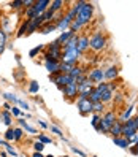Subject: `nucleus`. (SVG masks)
I'll return each instance as SVG.
<instances>
[{
	"instance_id": "obj_38",
	"label": "nucleus",
	"mask_w": 138,
	"mask_h": 157,
	"mask_svg": "<svg viewBox=\"0 0 138 157\" xmlns=\"http://www.w3.org/2000/svg\"><path fill=\"white\" fill-rule=\"evenodd\" d=\"M17 105H19L22 109H30V108H29V103H27V101H24V100H21V98H17Z\"/></svg>"
},
{
	"instance_id": "obj_33",
	"label": "nucleus",
	"mask_w": 138,
	"mask_h": 157,
	"mask_svg": "<svg viewBox=\"0 0 138 157\" xmlns=\"http://www.w3.org/2000/svg\"><path fill=\"white\" fill-rule=\"evenodd\" d=\"M100 119H102V114H94V116H92V121H90V122H92V127H94V128L98 125Z\"/></svg>"
},
{
	"instance_id": "obj_27",
	"label": "nucleus",
	"mask_w": 138,
	"mask_h": 157,
	"mask_svg": "<svg viewBox=\"0 0 138 157\" xmlns=\"http://www.w3.org/2000/svg\"><path fill=\"white\" fill-rule=\"evenodd\" d=\"M54 29H56V24H43V25L40 27V32H41V33H49V32H52Z\"/></svg>"
},
{
	"instance_id": "obj_3",
	"label": "nucleus",
	"mask_w": 138,
	"mask_h": 157,
	"mask_svg": "<svg viewBox=\"0 0 138 157\" xmlns=\"http://www.w3.org/2000/svg\"><path fill=\"white\" fill-rule=\"evenodd\" d=\"M117 121V117L114 114V111H108L102 116V119H100V122L98 125L95 127V130L97 132H102V133H108L109 132V128L113 127V124Z\"/></svg>"
},
{
	"instance_id": "obj_46",
	"label": "nucleus",
	"mask_w": 138,
	"mask_h": 157,
	"mask_svg": "<svg viewBox=\"0 0 138 157\" xmlns=\"http://www.w3.org/2000/svg\"><path fill=\"white\" fill-rule=\"evenodd\" d=\"M132 121H133V124H135V127L138 128V116H135V117H132Z\"/></svg>"
},
{
	"instance_id": "obj_21",
	"label": "nucleus",
	"mask_w": 138,
	"mask_h": 157,
	"mask_svg": "<svg viewBox=\"0 0 138 157\" xmlns=\"http://www.w3.org/2000/svg\"><path fill=\"white\" fill-rule=\"evenodd\" d=\"M103 111H105V103H103V101L92 103V113H94V114H102Z\"/></svg>"
},
{
	"instance_id": "obj_4",
	"label": "nucleus",
	"mask_w": 138,
	"mask_h": 157,
	"mask_svg": "<svg viewBox=\"0 0 138 157\" xmlns=\"http://www.w3.org/2000/svg\"><path fill=\"white\" fill-rule=\"evenodd\" d=\"M106 43H108V38L103 35V33H100V32H97V33H94L89 38V48L92 49V51H95V52H98V51H102L105 46H106Z\"/></svg>"
},
{
	"instance_id": "obj_30",
	"label": "nucleus",
	"mask_w": 138,
	"mask_h": 157,
	"mask_svg": "<svg viewBox=\"0 0 138 157\" xmlns=\"http://www.w3.org/2000/svg\"><path fill=\"white\" fill-rule=\"evenodd\" d=\"M25 33H27V19L21 24V27H19V30H17L16 36H22V35H25Z\"/></svg>"
},
{
	"instance_id": "obj_1",
	"label": "nucleus",
	"mask_w": 138,
	"mask_h": 157,
	"mask_svg": "<svg viewBox=\"0 0 138 157\" xmlns=\"http://www.w3.org/2000/svg\"><path fill=\"white\" fill-rule=\"evenodd\" d=\"M75 6H76V19H75V22L79 27L87 25L90 22V19H92V14H94V5L81 0V2L75 3Z\"/></svg>"
},
{
	"instance_id": "obj_44",
	"label": "nucleus",
	"mask_w": 138,
	"mask_h": 157,
	"mask_svg": "<svg viewBox=\"0 0 138 157\" xmlns=\"http://www.w3.org/2000/svg\"><path fill=\"white\" fill-rule=\"evenodd\" d=\"M33 3H35L33 0H24V6H25V8H30Z\"/></svg>"
},
{
	"instance_id": "obj_41",
	"label": "nucleus",
	"mask_w": 138,
	"mask_h": 157,
	"mask_svg": "<svg viewBox=\"0 0 138 157\" xmlns=\"http://www.w3.org/2000/svg\"><path fill=\"white\" fill-rule=\"evenodd\" d=\"M6 152H8V154H10V155H13V157H16V155H17V152H16V151L13 149V147H11L10 144H8V146H6Z\"/></svg>"
},
{
	"instance_id": "obj_10",
	"label": "nucleus",
	"mask_w": 138,
	"mask_h": 157,
	"mask_svg": "<svg viewBox=\"0 0 138 157\" xmlns=\"http://www.w3.org/2000/svg\"><path fill=\"white\" fill-rule=\"evenodd\" d=\"M87 78H89V81L100 84V82H103V79H105V70H102V68H92L90 73L87 75Z\"/></svg>"
},
{
	"instance_id": "obj_35",
	"label": "nucleus",
	"mask_w": 138,
	"mask_h": 157,
	"mask_svg": "<svg viewBox=\"0 0 138 157\" xmlns=\"http://www.w3.org/2000/svg\"><path fill=\"white\" fill-rule=\"evenodd\" d=\"M22 138V128H14V141H19Z\"/></svg>"
},
{
	"instance_id": "obj_23",
	"label": "nucleus",
	"mask_w": 138,
	"mask_h": 157,
	"mask_svg": "<svg viewBox=\"0 0 138 157\" xmlns=\"http://www.w3.org/2000/svg\"><path fill=\"white\" fill-rule=\"evenodd\" d=\"M0 116H2V119H3L5 125H8V127L11 125V122H13V117H11V113H10V111H6V109H3V111L0 113Z\"/></svg>"
},
{
	"instance_id": "obj_42",
	"label": "nucleus",
	"mask_w": 138,
	"mask_h": 157,
	"mask_svg": "<svg viewBox=\"0 0 138 157\" xmlns=\"http://www.w3.org/2000/svg\"><path fill=\"white\" fill-rule=\"evenodd\" d=\"M51 132H54V133H56V135L62 136V132H60V128H57L56 125H51Z\"/></svg>"
},
{
	"instance_id": "obj_24",
	"label": "nucleus",
	"mask_w": 138,
	"mask_h": 157,
	"mask_svg": "<svg viewBox=\"0 0 138 157\" xmlns=\"http://www.w3.org/2000/svg\"><path fill=\"white\" fill-rule=\"evenodd\" d=\"M62 6H63V2L62 0H54V2H51V6H49V10L52 13H57L62 10Z\"/></svg>"
},
{
	"instance_id": "obj_45",
	"label": "nucleus",
	"mask_w": 138,
	"mask_h": 157,
	"mask_svg": "<svg viewBox=\"0 0 138 157\" xmlns=\"http://www.w3.org/2000/svg\"><path fill=\"white\" fill-rule=\"evenodd\" d=\"M38 124H40V125H41L43 128H48V127H49V125H48V124H46L44 121H38Z\"/></svg>"
},
{
	"instance_id": "obj_47",
	"label": "nucleus",
	"mask_w": 138,
	"mask_h": 157,
	"mask_svg": "<svg viewBox=\"0 0 138 157\" xmlns=\"http://www.w3.org/2000/svg\"><path fill=\"white\" fill-rule=\"evenodd\" d=\"M33 157H43L41 152H33Z\"/></svg>"
},
{
	"instance_id": "obj_22",
	"label": "nucleus",
	"mask_w": 138,
	"mask_h": 157,
	"mask_svg": "<svg viewBox=\"0 0 138 157\" xmlns=\"http://www.w3.org/2000/svg\"><path fill=\"white\" fill-rule=\"evenodd\" d=\"M113 141H114V144H117V146H121V147H130V141L127 140V138H121V136H116V138H113Z\"/></svg>"
},
{
	"instance_id": "obj_51",
	"label": "nucleus",
	"mask_w": 138,
	"mask_h": 157,
	"mask_svg": "<svg viewBox=\"0 0 138 157\" xmlns=\"http://www.w3.org/2000/svg\"><path fill=\"white\" fill-rule=\"evenodd\" d=\"M94 157H97V155H94Z\"/></svg>"
},
{
	"instance_id": "obj_29",
	"label": "nucleus",
	"mask_w": 138,
	"mask_h": 157,
	"mask_svg": "<svg viewBox=\"0 0 138 157\" xmlns=\"http://www.w3.org/2000/svg\"><path fill=\"white\" fill-rule=\"evenodd\" d=\"M3 98H5L6 101H13V103H17V97H16L14 94H11V92H5V94H3Z\"/></svg>"
},
{
	"instance_id": "obj_6",
	"label": "nucleus",
	"mask_w": 138,
	"mask_h": 157,
	"mask_svg": "<svg viewBox=\"0 0 138 157\" xmlns=\"http://www.w3.org/2000/svg\"><path fill=\"white\" fill-rule=\"evenodd\" d=\"M81 57V52L75 48V49H70V51H65L62 52V62H67V63H71V65H76L78 59Z\"/></svg>"
},
{
	"instance_id": "obj_14",
	"label": "nucleus",
	"mask_w": 138,
	"mask_h": 157,
	"mask_svg": "<svg viewBox=\"0 0 138 157\" xmlns=\"http://www.w3.org/2000/svg\"><path fill=\"white\" fill-rule=\"evenodd\" d=\"M73 35H75V32H71V30L68 29V30H65V32H62V33L59 35V38H57L56 41H57L60 46H63V44H65V43H67V41L71 38Z\"/></svg>"
},
{
	"instance_id": "obj_26",
	"label": "nucleus",
	"mask_w": 138,
	"mask_h": 157,
	"mask_svg": "<svg viewBox=\"0 0 138 157\" xmlns=\"http://www.w3.org/2000/svg\"><path fill=\"white\" fill-rule=\"evenodd\" d=\"M5 44H6V33L2 27H0V52H3Z\"/></svg>"
},
{
	"instance_id": "obj_8",
	"label": "nucleus",
	"mask_w": 138,
	"mask_h": 157,
	"mask_svg": "<svg viewBox=\"0 0 138 157\" xmlns=\"http://www.w3.org/2000/svg\"><path fill=\"white\" fill-rule=\"evenodd\" d=\"M60 90L63 92V95H65L70 101H71V100H75V98L78 97V84H76L75 81H71L70 84H67L65 87H62Z\"/></svg>"
},
{
	"instance_id": "obj_34",
	"label": "nucleus",
	"mask_w": 138,
	"mask_h": 157,
	"mask_svg": "<svg viewBox=\"0 0 138 157\" xmlns=\"http://www.w3.org/2000/svg\"><path fill=\"white\" fill-rule=\"evenodd\" d=\"M33 149H35V152H41V151L44 149V144L40 143V141H35V143H33Z\"/></svg>"
},
{
	"instance_id": "obj_5",
	"label": "nucleus",
	"mask_w": 138,
	"mask_h": 157,
	"mask_svg": "<svg viewBox=\"0 0 138 157\" xmlns=\"http://www.w3.org/2000/svg\"><path fill=\"white\" fill-rule=\"evenodd\" d=\"M76 108L81 116H89L92 113V101L89 98H78Z\"/></svg>"
},
{
	"instance_id": "obj_18",
	"label": "nucleus",
	"mask_w": 138,
	"mask_h": 157,
	"mask_svg": "<svg viewBox=\"0 0 138 157\" xmlns=\"http://www.w3.org/2000/svg\"><path fill=\"white\" fill-rule=\"evenodd\" d=\"M70 24H71V22H68V21L65 19V16H63V17H59L57 22H56V29H60V30L65 32V30L70 29Z\"/></svg>"
},
{
	"instance_id": "obj_11",
	"label": "nucleus",
	"mask_w": 138,
	"mask_h": 157,
	"mask_svg": "<svg viewBox=\"0 0 138 157\" xmlns=\"http://www.w3.org/2000/svg\"><path fill=\"white\" fill-rule=\"evenodd\" d=\"M44 67L49 71V76L60 73V60H44Z\"/></svg>"
},
{
	"instance_id": "obj_28",
	"label": "nucleus",
	"mask_w": 138,
	"mask_h": 157,
	"mask_svg": "<svg viewBox=\"0 0 138 157\" xmlns=\"http://www.w3.org/2000/svg\"><path fill=\"white\" fill-rule=\"evenodd\" d=\"M40 90V84L36 81H30L29 82V92L30 94H36V92Z\"/></svg>"
},
{
	"instance_id": "obj_40",
	"label": "nucleus",
	"mask_w": 138,
	"mask_h": 157,
	"mask_svg": "<svg viewBox=\"0 0 138 157\" xmlns=\"http://www.w3.org/2000/svg\"><path fill=\"white\" fill-rule=\"evenodd\" d=\"M71 151H73V152H75L76 155H79V157H86V154H84V152H82L81 149H78V147H75V146H71Z\"/></svg>"
},
{
	"instance_id": "obj_43",
	"label": "nucleus",
	"mask_w": 138,
	"mask_h": 157,
	"mask_svg": "<svg viewBox=\"0 0 138 157\" xmlns=\"http://www.w3.org/2000/svg\"><path fill=\"white\" fill-rule=\"evenodd\" d=\"M130 152H132L133 155H138V143H135V146L130 147Z\"/></svg>"
},
{
	"instance_id": "obj_48",
	"label": "nucleus",
	"mask_w": 138,
	"mask_h": 157,
	"mask_svg": "<svg viewBox=\"0 0 138 157\" xmlns=\"http://www.w3.org/2000/svg\"><path fill=\"white\" fill-rule=\"evenodd\" d=\"M0 157H6V152H2V154H0Z\"/></svg>"
},
{
	"instance_id": "obj_17",
	"label": "nucleus",
	"mask_w": 138,
	"mask_h": 157,
	"mask_svg": "<svg viewBox=\"0 0 138 157\" xmlns=\"http://www.w3.org/2000/svg\"><path fill=\"white\" fill-rule=\"evenodd\" d=\"M132 111H133V105H130L128 108H125L124 111H122V114L119 116V119H117V121L121 122V124H125V122L128 121V119L132 117Z\"/></svg>"
},
{
	"instance_id": "obj_7",
	"label": "nucleus",
	"mask_w": 138,
	"mask_h": 157,
	"mask_svg": "<svg viewBox=\"0 0 138 157\" xmlns=\"http://www.w3.org/2000/svg\"><path fill=\"white\" fill-rule=\"evenodd\" d=\"M52 82H56L57 87L62 89V87H65L67 84H70L71 81H75V79H71L70 75H67V73H59V75H54V76H49Z\"/></svg>"
},
{
	"instance_id": "obj_19",
	"label": "nucleus",
	"mask_w": 138,
	"mask_h": 157,
	"mask_svg": "<svg viewBox=\"0 0 138 157\" xmlns=\"http://www.w3.org/2000/svg\"><path fill=\"white\" fill-rule=\"evenodd\" d=\"M68 75H70V78H71V79H76V78H79L81 75H84V68L79 67V65H75V67H73V68L70 70Z\"/></svg>"
},
{
	"instance_id": "obj_16",
	"label": "nucleus",
	"mask_w": 138,
	"mask_h": 157,
	"mask_svg": "<svg viewBox=\"0 0 138 157\" xmlns=\"http://www.w3.org/2000/svg\"><path fill=\"white\" fill-rule=\"evenodd\" d=\"M109 135H111L113 138H116V136H121L122 135V124L119 122V121H116L114 124H113V127L109 128V132H108Z\"/></svg>"
},
{
	"instance_id": "obj_31",
	"label": "nucleus",
	"mask_w": 138,
	"mask_h": 157,
	"mask_svg": "<svg viewBox=\"0 0 138 157\" xmlns=\"http://www.w3.org/2000/svg\"><path fill=\"white\" fill-rule=\"evenodd\" d=\"M5 140L6 141H14V128H8V130L5 132Z\"/></svg>"
},
{
	"instance_id": "obj_12",
	"label": "nucleus",
	"mask_w": 138,
	"mask_h": 157,
	"mask_svg": "<svg viewBox=\"0 0 138 157\" xmlns=\"http://www.w3.org/2000/svg\"><path fill=\"white\" fill-rule=\"evenodd\" d=\"M76 49L82 54L89 49V36L87 35H78V44H76Z\"/></svg>"
},
{
	"instance_id": "obj_39",
	"label": "nucleus",
	"mask_w": 138,
	"mask_h": 157,
	"mask_svg": "<svg viewBox=\"0 0 138 157\" xmlns=\"http://www.w3.org/2000/svg\"><path fill=\"white\" fill-rule=\"evenodd\" d=\"M10 113H11L13 116H21V114H22V113H21V109H19V108H16V106H11Z\"/></svg>"
},
{
	"instance_id": "obj_36",
	"label": "nucleus",
	"mask_w": 138,
	"mask_h": 157,
	"mask_svg": "<svg viewBox=\"0 0 138 157\" xmlns=\"http://www.w3.org/2000/svg\"><path fill=\"white\" fill-rule=\"evenodd\" d=\"M38 141L43 143V144H49V143H52V141H51V138L44 136V135H40V136H38Z\"/></svg>"
},
{
	"instance_id": "obj_20",
	"label": "nucleus",
	"mask_w": 138,
	"mask_h": 157,
	"mask_svg": "<svg viewBox=\"0 0 138 157\" xmlns=\"http://www.w3.org/2000/svg\"><path fill=\"white\" fill-rule=\"evenodd\" d=\"M89 100L92 101V103H97V101H102V95H100V90L94 86V89H92V92L89 94Z\"/></svg>"
},
{
	"instance_id": "obj_15",
	"label": "nucleus",
	"mask_w": 138,
	"mask_h": 157,
	"mask_svg": "<svg viewBox=\"0 0 138 157\" xmlns=\"http://www.w3.org/2000/svg\"><path fill=\"white\" fill-rule=\"evenodd\" d=\"M117 75H119V68H117V67H114V65L105 70V79H108V81L116 79V78H117Z\"/></svg>"
},
{
	"instance_id": "obj_49",
	"label": "nucleus",
	"mask_w": 138,
	"mask_h": 157,
	"mask_svg": "<svg viewBox=\"0 0 138 157\" xmlns=\"http://www.w3.org/2000/svg\"><path fill=\"white\" fill-rule=\"evenodd\" d=\"M46 157H54V155H51V154H49V155H46Z\"/></svg>"
},
{
	"instance_id": "obj_13",
	"label": "nucleus",
	"mask_w": 138,
	"mask_h": 157,
	"mask_svg": "<svg viewBox=\"0 0 138 157\" xmlns=\"http://www.w3.org/2000/svg\"><path fill=\"white\" fill-rule=\"evenodd\" d=\"M76 44H78V35L75 33V35H73L71 36V38L65 43V44H63L62 46V52H65V51H70V49H75L76 48Z\"/></svg>"
},
{
	"instance_id": "obj_2",
	"label": "nucleus",
	"mask_w": 138,
	"mask_h": 157,
	"mask_svg": "<svg viewBox=\"0 0 138 157\" xmlns=\"http://www.w3.org/2000/svg\"><path fill=\"white\" fill-rule=\"evenodd\" d=\"M49 5H51L49 0H38V2H35L30 8H27V10H25L27 19H33V17L41 16L46 10H48V6H49Z\"/></svg>"
},
{
	"instance_id": "obj_32",
	"label": "nucleus",
	"mask_w": 138,
	"mask_h": 157,
	"mask_svg": "<svg viewBox=\"0 0 138 157\" xmlns=\"http://www.w3.org/2000/svg\"><path fill=\"white\" fill-rule=\"evenodd\" d=\"M10 6L13 8V10H19L21 6H24V0H16V2H11Z\"/></svg>"
},
{
	"instance_id": "obj_50",
	"label": "nucleus",
	"mask_w": 138,
	"mask_h": 157,
	"mask_svg": "<svg viewBox=\"0 0 138 157\" xmlns=\"http://www.w3.org/2000/svg\"><path fill=\"white\" fill-rule=\"evenodd\" d=\"M63 157H68V155H63Z\"/></svg>"
},
{
	"instance_id": "obj_9",
	"label": "nucleus",
	"mask_w": 138,
	"mask_h": 157,
	"mask_svg": "<svg viewBox=\"0 0 138 157\" xmlns=\"http://www.w3.org/2000/svg\"><path fill=\"white\" fill-rule=\"evenodd\" d=\"M94 89V82L92 81H84L82 84L78 86V98H89V94Z\"/></svg>"
},
{
	"instance_id": "obj_25",
	"label": "nucleus",
	"mask_w": 138,
	"mask_h": 157,
	"mask_svg": "<svg viewBox=\"0 0 138 157\" xmlns=\"http://www.w3.org/2000/svg\"><path fill=\"white\" fill-rule=\"evenodd\" d=\"M19 125L24 128L25 132H29V133H36V128H33L32 125H29L25 122V119H19Z\"/></svg>"
},
{
	"instance_id": "obj_37",
	"label": "nucleus",
	"mask_w": 138,
	"mask_h": 157,
	"mask_svg": "<svg viewBox=\"0 0 138 157\" xmlns=\"http://www.w3.org/2000/svg\"><path fill=\"white\" fill-rule=\"evenodd\" d=\"M41 49H43V46H36V48H33V49L29 52V56H30V57H35L36 54H38V52L41 51Z\"/></svg>"
}]
</instances>
